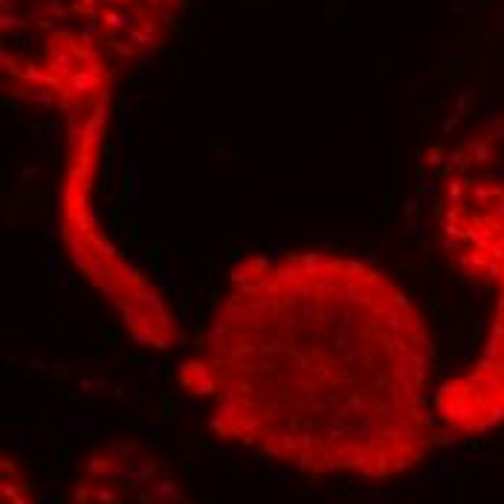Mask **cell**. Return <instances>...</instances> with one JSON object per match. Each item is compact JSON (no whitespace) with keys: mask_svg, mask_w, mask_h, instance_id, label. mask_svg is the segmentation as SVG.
<instances>
[{"mask_svg":"<svg viewBox=\"0 0 504 504\" xmlns=\"http://www.w3.org/2000/svg\"><path fill=\"white\" fill-rule=\"evenodd\" d=\"M180 389L215 437L307 475L389 481L435 446L432 336L365 258L325 250L232 267Z\"/></svg>","mask_w":504,"mask_h":504,"instance_id":"6da1fadb","label":"cell"},{"mask_svg":"<svg viewBox=\"0 0 504 504\" xmlns=\"http://www.w3.org/2000/svg\"><path fill=\"white\" fill-rule=\"evenodd\" d=\"M437 221L452 261L504 293V116L481 125L449 154Z\"/></svg>","mask_w":504,"mask_h":504,"instance_id":"7a4b0ae2","label":"cell"},{"mask_svg":"<svg viewBox=\"0 0 504 504\" xmlns=\"http://www.w3.org/2000/svg\"><path fill=\"white\" fill-rule=\"evenodd\" d=\"M186 0H0L3 32H70L116 67L154 56Z\"/></svg>","mask_w":504,"mask_h":504,"instance_id":"3957f363","label":"cell"},{"mask_svg":"<svg viewBox=\"0 0 504 504\" xmlns=\"http://www.w3.org/2000/svg\"><path fill=\"white\" fill-rule=\"evenodd\" d=\"M67 504H197L165 455L134 437H113L84 452Z\"/></svg>","mask_w":504,"mask_h":504,"instance_id":"277c9868","label":"cell"},{"mask_svg":"<svg viewBox=\"0 0 504 504\" xmlns=\"http://www.w3.org/2000/svg\"><path fill=\"white\" fill-rule=\"evenodd\" d=\"M0 504H38L29 475L12 452L0 455Z\"/></svg>","mask_w":504,"mask_h":504,"instance_id":"5b68a950","label":"cell"}]
</instances>
